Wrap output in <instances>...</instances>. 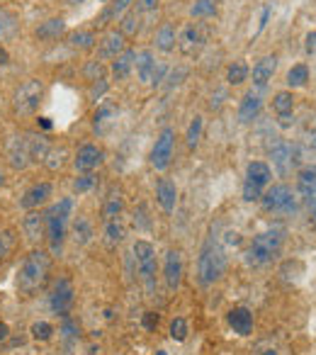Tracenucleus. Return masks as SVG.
Instances as JSON below:
<instances>
[{
  "instance_id": "f257e3e1",
  "label": "nucleus",
  "mask_w": 316,
  "mask_h": 355,
  "mask_svg": "<svg viewBox=\"0 0 316 355\" xmlns=\"http://www.w3.org/2000/svg\"><path fill=\"white\" fill-rule=\"evenodd\" d=\"M49 270H51L49 253L42 251V248H32L25 256V261L20 263V270H17V290L27 297L37 295L44 287Z\"/></svg>"
},
{
  "instance_id": "f03ea898",
  "label": "nucleus",
  "mask_w": 316,
  "mask_h": 355,
  "mask_svg": "<svg viewBox=\"0 0 316 355\" xmlns=\"http://www.w3.org/2000/svg\"><path fill=\"white\" fill-rule=\"evenodd\" d=\"M227 272V251L222 246V239L217 234L207 239L200 248L198 258V282L202 287L214 285L217 280H222Z\"/></svg>"
},
{
  "instance_id": "7ed1b4c3",
  "label": "nucleus",
  "mask_w": 316,
  "mask_h": 355,
  "mask_svg": "<svg viewBox=\"0 0 316 355\" xmlns=\"http://www.w3.org/2000/svg\"><path fill=\"white\" fill-rule=\"evenodd\" d=\"M282 243H285V229H280V227H272V229H265V232L256 234L253 241L248 243V248H246V263L253 268L267 266L272 258L280 256Z\"/></svg>"
},
{
  "instance_id": "20e7f679",
  "label": "nucleus",
  "mask_w": 316,
  "mask_h": 355,
  "mask_svg": "<svg viewBox=\"0 0 316 355\" xmlns=\"http://www.w3.org/2000/svg\"><path fill=\"white\" fill-rule=\"evenodd\" d=\"M71 214H73V200L64 198L56 205H51L44 212V222H46V239H49L51 253H61V246H64L66 232H69V222Z\"/></svg>"
},
{
  "instance_id": "39448f33",
  "label": "nucleus",
  "mask_w": 316,
  "mask_h": 355,
  "mask_svg": "<svg viewBox=\"0 0 316 355\" xmlns=\"http://www.w3.org/2000/svg\"><path fill=\"white\" fill-rule=\"evenodd\" d=\"M42 98H44V80L27 78L25 83L17 85L15 93H12V110H15V114H20V117L35 114Z\"/></svg>"
},
{
  "instance_id": "423d86ee",
  "label": "nucleus",
  "mask_w": 316,
  "mask_h": 355,
  "mask_svg": "<svg viewBox=\"0 0 316 355\" xmlns=\"http://www.w3.org/2000/svg\"><path fill=\"white\" fill-rule=\"evenodd\" d=\"M134 261H137V270L141 277L143 287L151 295L156 290V272H158V263H156V248L148 241H137L134 243Z\"/></svg>"
},
{
  "instance_id": "0eeeda50",
  "label": "nucleus",
  "mask_w": 316,
  "mask_h": 355,
  "mask_svg": "<svg viewBox=\"0 0 316 355\" xmlns=\"http://www.w3.org/2000/svg\"><path fill=\"white\" fill-rule=\"evenodd\" d=\"M261 202H263V207H265L267 212L290 214V212H295V209H297L299 198H297V193L290 188V185L280 183V185H272V188H267L265 193H263Z\"/></svg>"
},
{
  "instance_id": "6e6552de",
  "label": "nucleus",
  "mask_w": 316,
  "mask_h": 355,
  "mask_svg": "<svg viewBox=\"0 0 316 355\" xmlns=\"http://www.w3.org/2000/svg\"><path fill=\"white\" fill-rule=\"evenodd\" d=\"M272 171L267 163L263 161H253L246 168V183H243V200L246 202H256L263 198V188L270 183Z\"/></svg>"
},
{
  "instance_id": "1a4fd4ad",
  "label": "nucleus",
  "mask_w": 316,
  "mask_h": 355,
  "mask_svg": "<svg viewBox=\"0 0 316 355\" xmlns=\"http://www.w3.org/2000/svg\"><path fill=\"white\" fill-rule=\"evenodd\" d=\"M76 292H73V282L69 277H59V280L51 285V292H49V309L51 314L56 316H64L69 314V309L73 306V300H76Z\"/></svg>"
},
{
  "instance_id": "9d476101",
  "label": "nucleus",
  "mask_w": 316,
  "mask_h": 355,
  "mask_svg": "<svg viewBox=\"0 0 316 355\" xmlns=\"http://www.w3.org/2000/svg\"><path fill=\"white\" fill-rule=\"evenodd\" d=\"M270 158H272V168L277 171V175L287 178L299 163V148L295 144L287 141H277L275 146L270 148Z\"/></svg>"
},
{
  "instance_id": "9b49d317",
  "label": "nucleus",
  "mask_w": 316,
  "mask_h": 355,
  "mask_svg": "<svg viewBox=\"0 0 316 355\" xmlns=\"http://www.w3.org/2000/svg\"><path fill=\"white\" fill-rule=\"evenodd\" d=\"M173 146H175V132L173 129H164L158 134L156 144L151 148V166L156 171H166L173 161Z\"/></svg>"
},
{
  "instance_id": "f8f14e48",
  "label": "nucleus",
  "mask_w": 316,
  "mask_h": 355,
  "mask_svg": "<svg viewBox=\"0 0 316 355\" xmlns=\"http://www.w3.org/2000/svg\"><path fill=\"white\" fill-rule=\"evenodd\" d=\"M103 161L105 151L100 146H95V144H83L73 156V166L80 173H93L98 166H103Z\"/></svg>"
},
{
  "instance_id": "ddd939ff",
  "label": "nucleus",
  "mask_w": 316,
  "mask_h": 355,
  "mask_svg": "<svg viewBox=\"0 0 316 355\" xmlns=\"http://www.w3.org/2000/svg\"><path fill=\"white\" fill-rule=\"evenodd\" d=\"M22 234H25V239L32 243V246H37L40 241H44L46 239L44 212H40V209H30V212L25 214V219H22Z\"/></svg>"
},
{
  "instance_id": "4468645a",
  "label": "nucleus",
  "mask_w": 316,
  "mask_h": 355,
  "mask_svg": "<svg viewBox=\"0 0 316 355\" xmlns=\"http://www.w3.org/2000/svg\"><path fill=\"white\" fill-rule=\"evenodd\" d=\"M8 161H10V166L15 168V171H25L32 163L27 134H22V137H10V141H8Z\"/></svg>"
},
{
  "instance_id": "2eb2a0df",
  "label": "nucleus",
  "mask_w": 316,
  "mask_h": 355,
  "mask_svg": "<svg viewBox=\"0 0 316 355\" xmlns=\"http://www.w3.org/2000/svg\"><path fill=\"white\" fill-rule=\"evenodd\" d=\"M272 110H275L277 122H280L282 129H287V127L295 124V114H292V110H295V95H292L290 90H282V93L275 95V100H272Z\"/></svg>"
},
{
  "instance_id": "dca6fc26",
  "label": "nucleus",
  "mask_w": 316,
  "mask_h": 355,
  "mask_svg": "<svg viewBox=\"0 0 316 355\" xmlns=\"http://www.w3.org/2000/svg\"><path fill=\"white\" fill-rule=\"evenodd\" d=\"M164 277H166V285H168L170 290H178L180 287V282H183V253L180 251L166 253Z\"/></svg>"
},
{
  "instance_id": "f3484780",
  "label": "nucleus",
  "mask_w": 316,
  "mask_h": 355,
  "mask_svg": "<svg viewBox=\"0 0 316 355\" xmlns=\"http://www.w3.org/2000/svg\"><path fill=\"white\" fill-rule=\"evenodd\" d=\"M156 200L166 214L175 212V205H178V188H175L173 180H168V178H161V180H158L156 183Z\"/></svg>"
},
{
  "instance_id": "a211bd4d",
  "label": "nucleus",
  "mask_w": 316,
  "mask_h": 355,
  "mask_svg": "<svg viewBox=\"0 0 316 355\" xmlns=\"http://www.w3.org/2000/svg\"><path fill=\"white\" fill-rule=\"evenodd\" d=\"M124 40H127V37H124L119 30H109L107 35L98 42L100 59H117V56L124 51Z\"/></svg>"
},
{
  "instance_id": "6ab92c4d",
  "label": "nucleus",
  "mask_w": 316,
  "mask_h": 355,
  "mask_svg": "<svg viewBox=\"0 0 316 355\" xmlns=\"http://www.w3.org/2000/svg\"><path fill=\"white\" fill-rule=\"evenodd\" d=\"M227 321L234 329V334H238V336H248L253 331V314L246 306H234L227 314Z\"/></svg>"
},
{
  "instance_id": "aec40b11",
  "label": "nucleus",
  "mask_w": 316,
  "mask_h": 355,
  "mask_svg": "<svg viewBox=\"0 0 316 355\" xmlns=\"http://www.w3.org/2000/svg\"><path fill=\"white\" fill-rule=\"evenodd\" d=\"M49 198H51V183H37V185H32L25 193V198L20 200V207L27 209V212H30V209H40V205H44Z\"/></svg>"
},
{
  "instance_id": "412c9836",
  "label": "nucleus",
  "mask_w": 316,
  "mask_h": 355,
  "mask_svg": "<svg viewBox=\"0 0 316 355\" xmlns=\"http://www.w3.org/2000/svg\"><path fill=\"white\" fill-rule=\"evenodd\" d=\"M132 3H134V0H112V3H109V6L100 12V17L95 20V27H107L109 22H119L124 12L132 8Z\"/></svg>"
},
{
  "instance_id": "4be33fe9",
  "label": "nucleus",
  "mask_w": 316,
  "mask_h": 355,
  "mask_svg": "<svg viewBox=\"0 0 316 355\" xmlns=\"http://www.w3.org/2000/svg\"><path fill=\"white\" fill-rule=\"evenodd\" d=\"M275 69H277V56H265V59H261L253 66V85H256V88H265L272 80V76H275Z\"/></svg>"
},
{
  "instance_id": "5701e85b",
  "label": "nucleus",
  "mask_w": 316,
  "mask_h": 355,
  "mask_svg": "<svg viewBox=\"0 0 316 355\" xmlns=\"http://www.w3.org/2000/svg\"><path fill=\"white\" fill-rule=\"evenodd\" d=\"M20 32V17L15 10L0 6V42H8Z\"/></svg>"
},
{
  "instance_id": "b1692460",
  "label": "nucleus",
  "mask_w": 316,
  "mask_h": 355,
  "mask_svg": "<svg viewBox=\"0 0 316 355\" xmlns=\"http://www.w3.org/2000/svg\"><path fill=\"white\" fill-rule=\"evenodd\" d=\"M297 193L304 200H316V166H306L297 175Z\"/></svg>"
},
{
  "instance_id": "393cba45",
  "label": "nucleus",
  "mask_w": 316,
  "mask_h": 355,
  "mask_svg": "<svg viewBox=\"0 0 316 355\" xmlns=\"http://www.w3.org/2000/svg\"><path fill=\"white\" fill-rule=\"evenodd\" d=\"M261 107H263V100L258 93H248L246 98L241 100L238 105V122L241 124H251L253 119L261 114Z\"/></svg>"
},
{
  "instance_id": "a878e982",
  "label": "nucleus",
  "mask_w": 316,
  "mask_h": 355,
  "mask_svg": "<svg viewBox=\"0 0 316 355\" xmlns=\"http://www.w3.org/2000/svg\"><path fill=\"white\" fill-rule=\"evenodd\" d=\"M64 32H66L64 17H49V20H44L37 27L35 35H37V40H42V42H54V40H59Z\"/></svg>"
},
{
  "instance_id": "bb28decb",
  "label": "nucleus",
  "mask_w": 316,
  "mask_h": 355,
  "mask_svg": "<svg viewBox=\"0 0 316 355\" xmlns=\"http://www.w3.org/2000/svg\"><path fill=\"white\" fill-rule=\"evenodd\" d=\"M134 61H137V51L124 49L122 54H119L117 59L112 61V76H114V80H127L129 73H132V69H134Z\"/></svg>"
},
{
  "instance_id": "cd10ccee",
  "label": "nucleus",
  "mask_w": 316,
  "mask_h": 355,
  "mask_svg": "<svg viewBox=\"0 0 316 355\" xmlns=\"http://www.w3.org/2000/svg\"><path fill=\"white\" fill-rule=\"evenodd\" d=\"M156 56L153 51H139L137 54V61H134V69H137V76L141 83H151V76H153V69H156Z\"/></svg>"
},
{
  "instance_id": "c85d7f7f",
  "label": "nucleus",
  "mask_w": 316,
  "mask_h": 355,
  "mask_svg": "<svg viewBox=\"0 0 316 355\" xmlns=\"http://www.w3.org/2000/svg\"><path fill=\"white\" fill-rule=\"evenodd\" d=\"M27 144H30V156H32V163H40L46 158L49 153V139L44 134H27Z\"/></svg>"
},
{
  "instance_id": "c756f323",
  "label": "nucleus",
  "mask_w": 316,
  "mask_h": 355,
  "mask_svg": "<svg viewBox=\"0 0 316 355\" xmlns=\"http://www.w3.org/2000/svg\"><path fill=\"white\" fill-rule=\"evenodd\" d=\"M122 209H124L122 195L114 193V190H112V193H109L107 198H105V202H103V219H105V222H112V219H119Z\"/></svg>"
},
{
  "instance_id": "7c9ffc66",
  "label": "nucleus",
  "mask_w": 316,
  "mask_h": 355,
  "mask_svg": "<svg viewBox=\"0 0 316 355\" xmlns=\"http://www.w3.org/2000/svg\"><path fill=\"white\" fill-rule=\"evenodd\" d=\"M175 44H178V32H175V27L173 25H164L161 30L156 32V46L161 51H173L175 49Z\"/></svg>"
},
{
  "instance_id": "2f4dec72",
  "label": "nucleus",
  "mask_w": 316,
  "mask_h": 355,
  "mask_svg": "<svg viewBox=\"0 0 316 355\" xmlns=\"http://www.w3.org/2000/svg\"><path fill=\"white\" fill-rule=\"evenodd\" d=\"M178 42H180V46H183L185 54H193V51L200 46V42H202V35H200V30L195 25H188L183 30V35L178 37Z\"/></svg>"
},
{
  "instance_id": "473e14b6",
  "label": "nucleus",
  "mask_w": 316,
  "mask_h": 355,
  "mask_svg": "<svg viewBox=\"0 0 316 355\" xmlns=\"http://www.w3.org/2000/svg\"><path fill=\"white\" fill-rule=\"evenodd\" d=\"M69 44L73 46V49H93V46L98 44V37H95V32L78 30L69 37Z\"/></svg>"
},
{
  "instance_id": "72a5a7b5",
  "label": "nucleus",
  "mask_w": 316,
  "mask_h": 355,
  "mask_svg": "<svg viewBox=\"0 0 316 355\" xmlns=\"http://www.w3.org/2000/svg\"><path fill=\"white\" fill-rule=\"evenodd\" d=\"M306 80H309V69L304 64H297L287 71V85L290 88H301V85H306Z\"/></svg>"
},
{
  "instance_id": "f704fd0d",
  "label": "nucleus",
  "mask_w": 316,
  "mask_h": 355,
  "mask_svg": "<svg viewBox=\"0 0 316 355\" xmlns=\"http://www.w3.org/2000/svg\"><path fill=\"white\" fill-rule=\"evenodd\" d=\"M105 241H107L109 246H117V243L124 241V227L119 224V219L105 222Z\"/></svg>"
},
{
  "instance_id": "c9c22d12",
  "label": "nucleus",
  "mask_w": 316,
  "mask_h": 355,
  "mask_svg": "<svg viewBox=\"0 0 316 355\" xmlns=\"http://www.w3.org/2000/svg\"><path fill=\"white\" fill-rule=\"evenodd\" d=\"M119 32H122L124 37H134L139 32V12L137 10H129L122 15V20H119Z\"/></svg>"
},
{
  "instance_id": "e433bc0d",
  "label": "nucleus",
  "mask_w": 316,
  "mask_h": 355,
  "mask_svg": "<svg viewBox=\"0 0 316 355\" xmlns=\"http://www.w3.org/2000/svg\"><path fill=\"white\" fill-rule=\"evenodd\" d=\"M66 156H69L66 146H54V148H49V153H46V158H44L46 168H49V171H59V168L66 163Z\"/></svg>"
},
{
  "instance_id": "4c0bfd02",
  "label": "nucleus",
  "mask_w": 316,
  "mask_h": 355,
  "mask_svg": "<svg viewBox=\"0 0 316 355\" xmlns=\"http://www.w3.org/2000/svg\"><path fill=\"white\" fill-rule=\"evenodd\" d=\"M73 239L78 243H90V239H93V227H90V222L85 217H78L73 224Z\"/></svg>"
},
{
  "instance_id": "58836bf2",
  "label": "nucleus",
  "mask_w": 316,
  "mask_h": 355,
  "mask_svg": "<svg viewBox=\"0 0 316 355\" xmlns=\"http://www.w3.org/2000/svg\"><path fill=\"white\" fill-rule=\"evenodd\" d=\"M227 80H229V85H241L243 80H248V66L243 64V61L231 64L227 71Z\"/></svg>"
},
{
  "instance_id": "ea45409f",
  "label": "nucleus",
  "mask_w": 316,
  "mask_h": 355,
  "mask_svg": "<svg viewBox=\"0 0 316 355\" xmlns=\"http://www.w3.org/2000/svg\"><path fill=\"white\" fill-rule=\"evenodd\" d=\"M112 117H117V107H114V105H109V103H100L98 112H95V117H93L95 129H100L105 122H109Z\"/></svg>"
},
{
  "instance_id": "a19ab883",
  "label": "nucleus",
  "mask_w": 316,
  "mask_h": 355,
  "mask_svg": "<svg viewBox=\"0 0 316 355\" xmlns=\"http://www.w3.org/2000/svg\"><path fill=\"white\" fill-rule=\"evenodd\" d=\"M190 15L193 17H214L217 15V3L214 0H198L193 6V10H190Z\"/></svg>"
},
{
  "instance_id": "79ce46f5",
  "label": "nucleus",
  "mask_w": 316,
  "mask_h": 355,
  "mask_svg": "<svg viewBox=\"0 0 316 355\" xmlns=\"http://www.w3.org/2000/svg\"><path fill=\"white\" fill-rule=\"evenodd\" d=\"M202 127H204V119L200 117H195L193 122H190V129H188V137H185V141H188V146L190 148H195L200 144V139H202Z\"/></svg>"
},
{
  "instance_id": "37998d69",
  "label": "nucleus",
  "mask_w": 316,
  "mask_h": 355,
  "mask_svg": "<svg viewBox=\"0 0 316 355\" xmlns=\"http://www.w3.org/2000/svg\"><path fill=\"white\" fill-rule=\"evenodd\" d=\"M15 234L10 232V229H3V232H0V261H3V258H8L12 253V248H15Z\"/></svg>"
},
{
  "instance_id": "c03bdc74",
  "label": "nucleus",
  "mask_w": 316,
  "mask_h": 355,
  "mask_svg": "<svg viewBox=\"0 0 316 355\" xmlns=\"http://www.w3.org/2000/svg\"><path fill=\"white\" fill-rule=\"evenodd\" d=\"M188 334H190V326H188V321L183 319V316H178V319H173L170 321V338L173 340H185L188 338Z\"/></svg>"
},
{
  "instance_id": "a18cd8bd",
  "label": "nucleus",
  "mask_w": 316,
  "mask_h": 355,
  "mask_svg": "<svg viewBox=\"0 0 316 355\" xmlns=\"http://www.w3.org/2000/svg\"><path fill=\"white\" fill-rule=\"evenodd\" d=\"M30 334L35 340H49L51 336H54V326L46 324V321H35L32 329H30Z\"/></svg>"
},
{
  "instance_id": "49530a36",
  "label": "nucleus",
  "mask_w": 316,
  "mask_h": 355,
  "mask_svg": "<svg viewBox=\"0 0 316 355\" xmlns=\"http://www.w3.org/2000/svg\"><path fill=\"white\" fill-rule=\"evenodd\" d=\"M83 73H85V78L88 80H100V78H105V66H103V61H88V64H85V69H83Z\"/></svg>"
},
{
  "instance_id": "de8ad7c7",
  "label": "nucleus",
  "mask_w": 316,
  "mask_h": 355,
  "mask_svg": "<svg viewBox=\"0 0 316 355\" xmlns=\"http://www.w3.org/2000/svg\"><path fill=\"white\" fill-rule=\"evenodd\" d=\"M93 185H95V175H93V173H83V175L76 178V180H73V190L78 195L80 193H88V190L93 188Z\"/></svg>"
},
{
  "instance_id": "09e8293b",
  "label": "nucleus",
  "mask_w": 316,
  "mask_h": 355,
  "mask_svg": "<svg viewBox=\"0 0 316 355\" xmlns=\"http://www.w3.org/2000/svg\"><path fill=\"white\" fill-rule=\"evenodd\" d=\"M109 90V83L105 78H100V80H95L93 83V88H90V100L93 103H100V100L105 98V93Z\"/></svg>"
},
{
  "instance_id": "8fccbe9b",
  "label": "nucleus",
  "mask_w": 316,
  "mask_h": 355,
  "mask_svg": "<svg viewBox=\"0 0 316 355\" xmlns=\"http://www.w3.org/2000/svg\"><path fill=\"white\" fill-rule=\"evenodd\" d=\"M253 353H256V355H280V348H277L272 340H261Z\"/></svg>"
},
{
  "instance_id": "3c124183",
  "label": "nucleus",
  "mask_w": 316,
  "mask_h": 355,
  "mask_svg": "<svg viewBox=\"0 0 316 355\" xmlns=\"http://www.w3.org/2000/svg\"><path fill=\"white\" fill-rule=\"evenodd\" d=\"M166 73H168V66L158 61L156 69H153V76H151V85H161V83H164V80H166Z\"/></svg>"
},
{
  "instance_id": "603ef678",
  "label": "nucleus",
  "mask_w": 316,
  "mask_h": 355,
  "mask_svg": "<svg viewBox=\"0 0 316 355\" xmlns=\"http://www.w3.org/2000/svg\"><path fill=\"white\" fill-rule=\"evenodd\" d=\"M185 76H188V69H185V66H178V69H175L173 73L166 78V80H168V88H173V85H180Z\"/></svg>"
},
{
  "instance_id": "864d4df0",
  "label": "nucleus",
  "mask_w": 316,
  "mask_h": 355,
  "mask_svg": "<svg viewBox=\"0 0 316 355\" xmlns=\"http://www.w3.org/2000/svg\"><path fill=\"white\" fill-rule=\"evenodd\" d=\"M134 224H137L139 229H148V227H151V224H148V217H146V207H143V205H141V207H139V214L134 212Z\"/></svg>"
},
{
  "instance_id": "5fc2aeb1",
  "label": "nucleus",
  "mask_w": 316,
  "mask_h": 355,
  "mask_svg": "<svg viewBox=\"0 0 316 355\" xmlns=\"http://www.w3.org/2000/svg\"><path fill=\"white\" fill-rule=\"evenodd\" d=\"M156 326H158V314L156 311H146V314H143V329L156 331Z\"/></svg>"
},
{
  "instance_id": "6e6d98bb",
  "label": "nucleus",
  "mask_w": 316,
  "mask_h": 355,
  "mask_svg": "<svg viewBox=\"0 0 316 355\" xmlns=\"http://www.w3.org/2000/svg\"><path fill=\"white\" fill-rule=\"evenodd\" d=\"M306 51H309V54H316V32H309V35H306Z\"/></svg>"
},
{
  "instance_id": "4d7b16f0",
  "label": "nucleus",
  "mask_w": 316,
  "mask_h": 355,
  "mask_svg": "<svg viewBox=\"0 0 316 355\" xmlns=\"http://www.w3.org/2000/svg\"><path fill=\"white\" fill-rule=\"evenodd\" d=\"M158 0H139V10H156Z\"/></svg>"
},
{
  "instance_id": "13d9d810",
  "label": "nucleus",
  "mask_w": 316,
  "mask_h": 355,
  "mask_svg": "<svg viewBox=\"0 0 316 355\" xmlns=\"http://www.w3.org/2000/svg\"><path fill=\"white\" fill-rule=\"evenodd\" d=\"M8 338H10V326H8L6 321H0V343Z\"/></svg>"
},
{
  "instance_id": "bf43d9fd",
  "label": "nucleus",
  "mask_w": 316,
  "mask_h": 355,
  "mask_svg": "<svg viewBox=\"0 0 316 355\" xmlns=\"http://www.w3.org/2000/svg\"><path fill=\"white\" fill-rule=\"evenodd\" d=\"M267 17H270V6L263 10V15H261V22H258V32H263L265 30V25H267Z\"/></svg>"
},
{
  "instance_id": "052dcab7",
  "label": "nucleus",
  "mask_w": 316,
  "mask_h": 355,
  "mask_svg": "<svg viewBox=\"0 0 316 355\" xmlns=\"http://www.w3.org/2000/svg\"><path fill=\"white\" fill-rule=\"evenodd\" d=\"M37 127H42L44 132H49V129L54 127V124H51V119H49V117H37Z\"/></svg>"
},
{
  "instance_id": "680f3d73",
  "label": "nucleus",
  "mask_w": 316,
  "mask_h": 355,
  "mask_svg": "<svg viewBox=\"0 0 316 355\" xmlns=\"http://www.w3.org/2000/svg\"><path fill=\"white\" fill-rule=\"evenodd\" d=\"M309 222L311 227H316V200H309Z\"/></svg>"
},
{
  "instance_id": "e2e57ef3",
  "label": "nucleus",
  "mask_w": 316,
  "mask_h": 355,
  "mask_svg": "<svg viewBox=\"0 0 316 355\" xmlns=\"http://www.w3.org/2000/svg\"><path fill=\"white\" fill-rule=\"evenodd\" d=\"M8 64H10V54H8V49L0 46V66H8Z\"/></svg>"
},
{
  "instance_id": "0e129e2a",
  "label": "nucleus",
  "mask_w": 316,
  "mask_h": 355,
  "mask_svg": "<svg viewBox=\"0 0 316 355\" xmlns=\"http://www.w3.org/2000/svg\"><path fill=\"white\" fill-rule=\"evenodd\" d=\"M66 6H80V3H85V0H64Z\"/></svg>"
},
{
  "instance_id": "69168bd1",
  "label": "nucleus",
  "mask_w": 316,
  "mask_h": 355,
  "mask_svg": "<svg viewBox=\"0 0 316 355\" xmlns=\"http://www.w3.org/2000/svg\"><path fill=\"white\" fill-rule=\"evenodd\" d=\"M309 144H311V148H316V132L311 134V139H309Z\"/></svg>"
},
{
  "instance_id": "338daca9",
  "label": "nucleus",
  "mask_w": 316,
  "mask_h": 355,
  "mask_svg": "<svg viewBox=\"0 0 316 355\" xmlns=\"http://www.w3.org/2000/svg\"><path fill=\"white\" fill-rule=\"evenodd\" d=\"M6 183V175H3V171H0V185Z\"/></svg>"
},
{
  "instance_id": "774afa93",
  "label": "nucleus",
  "mask_w": 316,
  "mask_h": 355,
  "mask_svg": "<svg viewBox=\"0 0 316 355\" xmlns=\"http://www.w3.org/2000/svg\"><path fill=\"white\" fill-rule=\"evenodd\" d=\"M156 355H168V353H166V350H158V353Z\"/></svg>"
}]
</instances>
